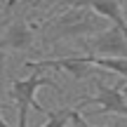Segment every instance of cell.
<instances>
[{"label":"cell","instance_id":"6da1fadb","mask_svg":"<svg viewBox=\"0 0 127 127\" xmlns=\"http://www.w3.org/2000/svg\"><path fill=\"white\" fill-rule=\"evenodd\" d=\"M108 19L96 14L90 5H71V7L61 9V12L52 14L42 24H38V33H40V45H57L64 40H80L92 33L101 31L108 26Z\"/></svg>","mask_w":127,"mask_h":127},{"label":"cell","instance_id":"7a4b0ae2","mask_svg":"<svg viewBox=\"0 0 127 127\" xmlns=\"http://www.w3.org/2000/svg\"><path fill=\"white\" fill-rule=\"evenodd\" d=\"M28 71H31V75L14 80L12 85H9V90H7L9 99H12L14 108H17V115H19V118H17L19 125L17 127H28V111H31V108L38 111V113H47V111L35 101L38 90L52 87V90L61 92V87L57 85V82L52 80V75H47L42 68H28Z\"/></svg>","mask_w":127,"mask_h":127},{"label":"cell","instance_id":"3957f363","mask_svg":"<svg viewBox=\"0 0 127 127\" xmlns=\"http://www.w3.org/2000/svg\"><path fill=\"white\" fill-rule=\"evenodd\" d=\"M92 82H94V87H96V94L94 96H80L78 108H82V106H94L92 113H96V115H118V118L127 120V99L123 94L125 78L118 75V80H115L113 85H108L104 78H99L94 73V75H92Z\"/></svg>","mask_w":127,"mask_h":127},{"label":"cell","instance_id":"277c9868","mask_svg":"<svg viewBox=\"0 0 127 127\" xmlns=\"http://www.w3.org/2000/svg\"><path fill=\"white\" fill-rule=\"evenodd\" d=\"M78 42L87 57H127V35L115 24H108L106 28L80 38Z\"/></svg>","mask_w":127,"mask_h":127},{"label":"cell","instance_id":"5b68a950","mask_svg":"<svg viewBox=\"0 0 127 127\" xmlns=\"http://www.w3.org/2000/svg\"><path fill=\"white\" fill-rule=\"evenodd\" d=\"M33 24H28L26 19H9L7 26L2 28L0 33V50H17V52H24V50H33L35 45V35H33Z\"/></svg>","mask_w":127,"mask_h":127},{"label":"cell","instance_id":"8992f818","mask_svg":"<svg viewBox=\"0 0 127 127\" xmlns=\"http://www.w3.org/2000/svg\"><path fill=\"white\" fill-rule=\"evenodd\" d=\"M71 113L73 108H59V111H47V120L42 127H68L71 123Z\"/></svg>","mask_w":127,"mask_h":127},{"label":"cell","instance_id":"52a82bcc","mask_svg":"<svg viewBox=\"0 0 127 127\" xmlns=\"http://www.w3.org/2000/svg\"><path fill=\"white\" fill-rule=\"evenodd\" d=\"M68 127H94V125H90V123H87V118L80 113V108H73ZM106 127H127V123H123V120H115V123H111V125H106Z\"/></svg>","mask_w":127,"mask_h":127},{"label":"cell","instance_id":"ba28073f","mask_svg":"<svg viewBox=\"0 0 127 127\" xmlns=\"http://www.w3.org/2000/svg\"><path fill=\"white\" fill-rule=\"evenodd\" d=\"M9 19H12V12L5 7V2H0V33H2V28L7 26V21H9Z\"/></svg>","mask_w":127,"mask_h":127},{"label":"cell","instance_id":"9c48e42d","mask_svg":"<svg viewBox=\"0 0 127 127\" xmlns=\"http://www.w3.org/2000/svg\"><path fill=\"white\" fill-rule=\"evenodd\" d=\"M9 59V54H7V50H0V73L5 71V64H7Z\"/></svg>","mask_w":127,"mask_h":127},{"label":"cell","instance_id":"30bf717a","mask_svg":"<svg viewBox=\"0 0 127 127\" xmlns=\"http://www.w3.org/2000/svg\"><path fill=\"white\" fill-rule=\"evenodd\" d=\"M19 2H21V0H5V7H7L9 12H12V7H17Z\"/></svg>","mask_w":127,"mask_h":127},{"label":"cell","instance_id":"8fae6325","mask_svg":"<svg viewBox=\"0 0 127 127\" xmlns=\"http://www.w3.org/2000/svg\"><path fill=\"white\" fill-rule=\"evenodd\" d=\"M0 108H2V104H0ZM0 127H9V125H7V123L2 120V115H0Z\"/></svg>","mask_w":127,"mask_h":127},{"label":"cell","instance_id":"7c38bea8","mask_svg":"<svg viewBox=\"0 0 127 127\" xmlns=\"http://www.w3.org/2000/svg\"><path fill=\"white\" fill-rule=\"evenodd\" d=\"M123 94H125V99H127V80L123 82Z\"/></svg>","mask_w":127,"mask_h":127},{"label":"cell","instance_id":"4fadbf2b","mask_svg":"<svg viewBox=\"0 0 127 127\" xmlns=\"http://www.w3.org/2000/svg\"><path fill=\"white\" fill-rule=\"evenodd\" d=\"M0 2H5V0H0Z\"/></svg>","mask_w":127,"mask_h":127},{"label":"cell","instance_id":"5bb4252c","mask_svg":"<svg viewBox=\"0 0 127 127\" xmlns=\"http://www.w3.org/2000/svg\"><path fill=\"white\" fill-rule=\"evenodd\" d=\"M125 2H127V0H125Z\"/></svg>","mask_w":127,"mask_h":127}]
</instances>
